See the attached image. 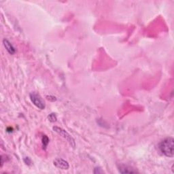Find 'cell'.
Masks as SVG:
<instances>
[{"label": "cell", "instance_id": "cell-1", "mask_svg": "<svg viewBox=\"0 0 174 174\" xmlns=\"http://www.w3.org/2000/svg\"><path fill=\"white\" fill-rule=\"evenodd\" d=\"M159 148L161 153L167 157L172 158L174 154V140L169 137L163 140L159 144Z\"/></svg>", "mask_w": 174, "mask_h": 174}, {"label": "cell", "instance_id": "cell-2", "mask_svg": "<svg viewBox=\"0 0 174 174\" xmlns=\"http://www.w3.org/2000/svg\"><path fill=\"white\" fill-rule=\"evenodd\" d=\"M30 99L33 103H34L38 108L40 110H44L46 107V103L44 99H42V97L35 92H32L30 93L29 95Z\"/></svg>", "mask_w": 174, "mask_h": 174}, {"label": "cell", "instance_id": "cell-3", "mask_svg": "<svg viewBox=\"0 0 174 174\" xmlns=\"http://www.w3.org/2000/svg\"><path fill=\"white\" fill-rule=\"evenodd\" d=\"M53 131L54 132H56L57 133L61 135L63 138H64L65 140H67V142L70 143V144L72 146L73 148H75L76 146V142L75 140L71 136V135L68 133L64 129H63L62 128L58 127V126H54L53 127Z\"/></svg>", "mask_w": 174, "mask_h": 174}, {"label": "cell", "instance_id": "cell-4", "mask_svg": "<svg viewBox=\"0 0 174 174\" xmlns=\"http://www.w3.org/2000/svg\"><path fill=\"white\" fill-rule=\"evenodd\" d=\"M53 163L55 167L61 169L67 170L69 169V167H70V165H69L68 162L66 161L65 160H63V159L57 158L54 159Z\"/></svg>", "mask_w": 174, "mask_h": 174}, {"label": "cell", "instance_id": "cell-5", "mask_svg": "<svg viewBox=\"0 0 174 174\" xmlns=\"http://www.w3.org/2000/svg\"><path fill=\"white\" fill-rule=\"evenodd\" d=\"M3 44H4V46L5 47V48L6 49V51L9 52L10 54H14L16 52V48H15L12 43H11L9 40L7 39H4L3 40Z\"/></svg>", "mask_w": 174, "mask_h": 174}, {"label": "cell", "instance_id": "cell-6", "mask_svg": "<svg viewBox=\"0 0 174 174\" xmlns=\"http://www.w3.org/2000/svg\"><path fill=\"white\" fill-rule=\"evenodd\" d=\"M118 170H119L120 173H136V171L133 170V169H131L130 167L125 165H121L118 167Z\"/></svg>", "mask_w": 174, "mask_h": 174}, {"label": "cell", "instance_id": "cell-7", "mask_svg": "<svg viewBox=\"0 0 174 174\" xmlns=\"http://www.w3.org/2000/svg\"><path fill=\"white\" fill-rule=\"evenodd\" d=\"M42 145H43V148H44V149H46L47 146L49 143V139L48 137L46 136V135H43L42 136Z\"/></svg>", "mask_w": 174, "mask_h": 174}, {"label": "cell", "instance_id": "cell-8", "mask_svg": "<svg viewBox=\"0 0 174 174\" xmlns=\"http://www.w3.org/2000/svg\"><path fill=\"white\" fill-rule=\"evenodd\" d=\"M48 120L52 123L56 122L57 120V116H56V114H54V113H52V114H50L48 117Z\"/></svg>", "mask_w": 174, "mask_h": 174}, {"label": "cell", "instance_id": "cell-9", "mask_svg": "<svg viewBox=\"0 0 174 174\" xmlns=\"http://www.w3.org/2000/svg\"><path fill=\"white\" fill-rule=\"evenodd\" d=\"M24 161L27 165H30L31 164V159L29 158V157H25V158L24 159Z\"/></svg>", "mask_w": 174, "mask_h": 174}, {"label": "cell", "instance_id": "cell-10", "mask_svg": "<svg viewBox=\"0 0 174 174\" xmlns=\"http://www.w3.org/2000/svg\"><path fill=\"white\" fill-rule=\"evenodd\" d=\"M94 173H103V171H102L100 168L96 167L95 170H94Z\"/></svg>", "mask_w": 174, "mask_h": 174}]
</instances>
